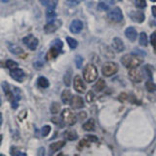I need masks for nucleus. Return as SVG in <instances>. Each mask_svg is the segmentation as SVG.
Returning a JSON list of instances; mask_svg holds the SVG:
<instances>
[{
  "label": "nucleus",
  "mask_w": 156,
  "mask_h": 156,
  "mask_svg": "<svg viewBox=\"0 0 156 156\" xmlns=\"http://www.w3.org/2000/svg\"><path fill=\"white\" fill-rule=\"evenodd\" d=\"M82 62H83V58L80 56H77L76 60H75V63H76V66L78 68H80L82 66Z\"/></svg>",
  "instance_id": "nucleus-38"
},
{
  "label": "nucleus",
  "mask_w": 156,
  "mask_h": 156,
  "mask_svg": "<svg viewBox=\"0 0 156 156\" xmlns=\"http://www.w3.org/2000/svg\"><path fill=\"white\" fill-rule=\"evenodd\" d=\"M56 17H57V14H56L55 9H49L48 8L47 12H46V18H47L48 23L54 22L56 20Z\"/></svg>",
  "instance_id": "nucleus-19"
},
{
  "label": "nucleus",
  "mask_w": 156,
  "mask_h": 156,
  "mask_svg": "<svg viewBox=\"0 0 156 156\" xmlns=\"http://www.w3.org/2000/svg\"><path fill=\"white\" fill-rule=\"evenodd\" d=\"M125 35H126V37L128 38L130 41H135L136 39V36H138V32H136L135 27H129L128 28H126Z\"/></svg>",
  "instance_id": "nucleus-14"
},
{
  "label": "nucleus",
  "mask_w": 156,
  "mask_h": 156,
  "mask_svg": "<svg viewBox=\"0 0 156 156\" xmlns=\"http://www.w3.org/2000/svg\"><path fill=\"white\" fill-rule=\"evenodd\" d=\"M70 105L72 108L74 109H79L84 106V101L80 96H73L70 101Z\"/></svg>",
  "instance_id": "nucleus-11"
},
{
  "label": "nucleus",
  "mask_w": 156,
  "mask_h": 156,
  "mask_svg": "<svg viewBox=\"0 0 156 156\" xmlns=\"http://www.w3.org/2000/svg\"><path fill=\"white\" fill-rule=\"evenodd\" d=\"M151 12H152V15L156 18V6H152V8H151Z\"/></svg>",
  "instance_id": "nucleus-43"
},
{
  "label": "nucleus",
  "mask_w": 156,
  "mask_h": 156,
  "mask_svg": "<svg viewBox=\"0 0 156 156\" xmlns=\"http://www.w3.org/2000/svg\"><path fill=\"white\" fill-rule=\"evenodd\" d=\"M61 110V105L58 102H53V104L51 105V107H50V111L52 114H57Z\"/></svg>",
  "instance_id": "nucleus-25"
},
{
  "label": "nucleus",
  "mask_w": 156,
  "mask_h": 156,
  "mask_svg": "<svg viewBox=\"0 0 156 156\" xmlns=\"http://www.w3.org/2000/svg\"><path fill=\"white\" fill-rule=\"evenodd\" d=\"M37 83H38V86L41 87V88H48L49 87V81L47 78L45 77H39L37 79Z\"/></svg>",
  "instance_id": "nucleus-23"
},
{
  "label": "nucleus",
  "mask_w": 156,
  "mask_h": 156,
  "mask_svg": "<svg viewBox=\"0 0 156 156\" xmlns=\"http://www.w3.org/2000/svg\"><path fill=\"white\" fill-rule=\"evenodd\" d=\"M101 71H102V74H104L105 77H109V76L114 75L115 73L118 71V66H117L115 62H107L102 66Z\"/></svg>",
  "instance_id": "nucleus-4"
},
{
  "label": "nucleus",
  "mask_w": 156,
  "mask_h": 156,
  "mask_svg": "<svg viewBox=\"0 0 156 156\" xmlns=\"http://www.w3.org/2000/svg\"><path fill=\"white\" fill-rule=\"evenodd\" d=\"M8 47H9V50L11 51L13 54H17V55H19V54L23 53V49H22V48H20L19 46L14 45V44H11V43H10L9 45H8Z\"/></svg>",
  "instance_id": "nucleus-24"
},
{
  "label": "nucleus",
  "mask_w": 156,
  "mask_h": 156,
  "mask_svg": "<svg viewBox=\"0 0 156 156\" xmlns=\"http://www.w3.org/2000/svg\"><path fill=\"white\" fill-rule=\"evenodd\" d=\"M66 41L68 43V46H69L71 49H75L78 46V42L75 40V39H73L71 37H66Z\"/></svg>",
  "instance_id": "nucleus-29"
},
{
  "label": "nucleus",
  "mask_w": 156,
  "mask_h": 156,
  "mask_svg": "<svg viewBox=\"0 0 156 156\" xmlns=\"http://www.w3.org/2000/svg\"><path fill=\"white\" fill-rule=\"evenodd\" d=\"M19 66V63L17 62H15L13 60H8L6 62V67H8L10 70L15 69V68H18Z\"/></svg>",
  "instance_id": "nucleus-27"
},
{
  "label": "nucleus",
  "mask_w": 156,
  "mask_h": 156,
  "mask_svg": "<svg viewBox=\"0 0 156 156\" xmlns=\"http://www.w3.org/2000/svg\"><path fill=\"white\" fill-rule=\"evenodd\" d=\"M150 43L152 46L156 47V32H153L150 35Z\"/></svg>",
  "instance_id": "nucleus-37"
},
{
  "label": "nucleus",
  "mask_w": 156,
  "mask_h": 156,
  "mask_svg": "<svg viewBox=\"0 0 156 156\" xmlns=\"http://www.w3.org/2000/svg\"><path fill=\"white\" fill-rule=\"evenodd\" d=\"M73 87H74L75 91L80 93V94H83V93L86 92V85L79 75H76L74 77V80H73Z\"/></svg>",
  "instance_id": "nucleus-5"
},
{
  "label": "nucleus",
  "mask_w": 156,
  "mask_h": 156,
  "mask_svg": "<svg viewBox=\"0 0 156 156\" xmlns=\"http://www.w3.org/2000/svg\"><path fill=\"white\" fill-rule=\"evenodd\" d=\"M66 144V141L65 140H58V141H56V143H54L50 145V148L52 151H58L60 150L61 148H62L63 146Z\"/></svg>",
  "instance_id": "nucleus-20"
},
{
  "label": "nucleus",
  "mask_w": 156,
  "mask_h": 156,
  "mask_svg": "<svg viewBox=\"0 0 156 156\" xmlns=\"http://www.w3.org/2000/svg\"><path fill=\"white\" fill-rule=\"evenodd\" d=\"M84 79L87 83L94 82L98 78V69L94 65H87L83 71Z\"/></svg>",
  "instance_id": "nucleus-2"
},
{
  "label": "nucleus",
  "mask_w": 156,
  "mask_h": 156,
  "mask_svg": "<svg viewBox=\"0 0 156 156\" xmlns=\"http://www.w3.org/2000/svg\"><path fill=\"white\" fill-rule=\"evenodd\" d=\"M99 9L104 10V11H107V10L109 9V5L106 4L105 2H100L99 3Z\"/></svg>",
  "instance_id": "nucleus-36"
},
{
  "label": "nucleus",
  "mask_w": 156,
  "mask_h": 156,
  "mask_svg": "<svg viewBox=\"0 0 156 156\" xmlns=\"http://www.w3.org/2000/svg\"><path fill=\"white\" fill-rule=\"evenodd\" d=\"M63 136H65V139L66 140H70V141H73L77 140V134L75 131L73 130H67L65 132V134H63Z\"/></svg>",
  "instance_id": "nucleus-17"
},
{
  "label": "nucleus",
  "mask_w": 156,
  "mask_h": 156,
  "mask_svg": "<svg viewBox=\"0 0 156 156\" xmlns=\"http://www.w3.org/2000/svg\"><path fill=\"white\" fill-rule=\"evenodd\" d=\"M1 156H4V155H3V154H2V155H1Z\"/></svg>",
  "instance_id": "nucleus-48"
},
{
  "label": "nucleus",
  "mask_w": 156,
  "mask_h": 156,
  "mask_svg": "<svg viewBox=\"0 0 156 156\" xmlns=\"http://www.w3.org/2000/svg\"><path fill=\"white\" fill-rule=\"evenodd\" d=\"M10 75L13 78L14 80H16L18 82H22L26 75H24V72L21 68H15V69H12L10 71Z\"/></svg>",
  "instance_id": "nucleus-9"
},
{
  "label": "nucleus",
  "mask_w": 156,
  "mask_h": 156,
  "mask_svg": "<svg viewBox=\"0 0 156 156\" xmlns=\"http://www.w3.org/2000/svg\"><path fill=\"white\" fill-rule=\"evenodd\" d=\"M145 88L148 92H155L156 91V85L151 81H147L145 83Z\"/></svg>",
  "instance_id": "nucleus-30"
},
{
  "label": "nucleus",
  "mask_w": 156,
  "mask_h": 156,
  "mask_svg": "<svg viewBox=\"0 0 156 156\" xmlns=\"http://www.w3.org/2000/svg\"><path fill=\"white\" fill-rule=\"evenodd\" d=\"M139 41H140V44L141 46H144L145 47L146 45H147V36H146V33L145 32H141L140 33Z\"/></svg>",
  "instance_id": "nucleus-28"
},
{
  "label": "nucleus",
  "mask_w": 156,
  "mask_h": 156,
  "mask_svg": "<svg viewBox=\"0 0 156 156\" xmlns=\"http://www.w3.org/2000/svg\"><path fill=\"white\" fill-rule=\"evenodd\" d=\"M94 99H95V94L92 91H89L86 94V101L88 102H92L93 101H94Z\"/></svg>",
  "instance_id": "nucleus-34"
},
{
  "label": "nucleus",
  "mask_w": 156,
  "mask_h": 156,
  "mask_svg": "<svg viewBox=\"0 0 156 156\" xmlns=\"http://www.w3.org/2000/svg\"><path fill=\"white\" fill-rule=\"evenodd\" d=\"M81 1L82 0H67V3L69 5H71V6H75V5L79 4Z\"/></svg>",
  "instance_id": "nucleus-40"
},
{
  "label": "nucleus",
  "mask_w": 156,
  "mask_h": 156,
  "mask_svg": "<svg viewBox=\"0 0 156 156\" xmlns=\"http://www.w3.org/2000/svg\"><path fill=\"white\" fill-rule=\"evenodd\" d=\"M57 4H58V0H48L47 6L49 9H56Z\"/></svg>",
  "instance_id": "nucleus-35"
},
{
  "label": "nucleus",
  "mask_w": 156,
  "mask_h": 156,
  "mask_svg": "<svg viewBox=\"0 0 156 156\" xmlns=\"http://www.w3.org/2000/svg\"><path fill=\"white\" fill-rule=\"evenodd\" d=\"M86 139L89 140V141H94V143H96V141H98V138L96 136H93V135H88L86 136Z\"/></svg>",
  "instance_id": "nucleus-39"
},
{
  "label": "nucleus",
  "mask_w": 156,
  "mask_h": 156,
  "mask_svg": "<svg viewBox=\"0 0 156 156\" xmlns=\"http://www.w3.org/2000/svg\"><path fill=\"white\" fill-rule=\"evenodd\" d=\"M71 73H72V70H71V69H67V71L66 72V74H65V77H63V81H65V83H66V86H69V85H70Z\"/></svg>",
  "instance_id": "nucleus-26"
},
{
  "label": "nucleus",
  "mask_w": 156,
  "mask_h": 156,
  "mask_svg": "<svg viewBox=\"0 0 156 156\" xmlns=\"http://www.w3.org/2000/svg\"><path fill=\"white\" fill-rule=\"evenodd\" d=\"M112 47L114 48V50L118 53H121L124 51L125 49V46H124V43L123 41L121 40L120 38L118 37H115L113 38V40H112Z\"/></svg>",
  "instance_id": "nucleus-13"
},
{
  "label": "nucleus",
  "mask_w": 156,
  "mask_h": 156,
  "mask_svg": "<svg viewBox=\"0 0 156 156\" xmlns=\"http://www.w3.org/2000/svg\"><path fill=\"white\" fill-rule=\"evenodd\" d=\"M23 42L26 44L28 49H30V50H33V51L37 48L38 44H39L38 39L36 37H34L33 35H27V36H26L23 39Z\"/></svg>",
  "instance_id": "nucleus-6"
},
{
  "label": "nucleus",
  "mask_w": 156,
  "mask_h": 156,
  "mask_svg": "<svg viewBox=\"0 0 156 156\" xmlns=\"http://www.w3.org/2000/svg\"><path fill=\"white\" fill-rule=\"evenodd\" d=\"M150 1H151V2H155V1H156V0H150Z\"/></svg>",
  "instance_id": "nucleus-46"
},
{
  "label": "nucleus",
  "mask_w": 156,
  "mask_h": 156,
  "mask_svg": "<svg viewBox=\"0 0 156 156\" xmlns=\"http://www.w3.org/2000/svg\"><path fill=\"white\" fill-rule=\"evenodd\" d=\"M14 156H27V155H26V153H23V152H20V151H17V152L14 154Z\"/></svg>",
  "instance_id": "nucleus-42"
},
{
  "label": "nucleus",
  "mask_w": 156,
  "mask_h": 156,
  "mask_svg": "<svg viewBox=\"0 0 156 156\" xmlns=\"http://www.w3.org/2000/svg\"><path fill=\"white\" fill-rule=\"evenodd\" d=\"M61 53L60 50H58L57 48L55 47H51V49L49 50V52L47 53V56H46V58L48 61H51V60H54V58H56L58 56V54Z\"/></svg>",
  "instance_id": "nucleus-16"
},
{
  "label": "nucleus",
  "mask_w": 156,
  "mask_h": 156,
  "mask_svg": "<svg viewBox=\"0 0 156 156\" xmlns=\"http://www.w3.org/2000/svg\"><path fill=\"white\" fill-rule=\"evenodd\" d=\"M94 88H95V90L97 92H101L105 88V81L101 78V79H99V80L97 81V83L95 84Z\"/></svg>",
  "instance_id": "nucleus-22"
},
{
  "label": "nucleus",
  "mask_w": 156,
  "mask_h": 156,
  "mask_svg": "<svg viewBox=\"0 0 156 156\" xmlns=\"http://www.w3.org/2000/svg\"><path fill=\"white\" fill-rule=\"evenodd\" d=\"M58 156H63V155H62V153H60V154H58Z\"/></svg>",
  "instance_id": "nucleus-47"
},
{
  "label": "nucleus",
  "mask_w": 156,
  "mask_h": 156,
  "mask_svg": "<svg viewBox=\"0 0 156 156\" xmlns=\"http://www.w3.org/2000/svg\"><path fill=\"white\" fill-rule=\"evenodd\" d=\"M78 117H79V120H83L85 117H87V113L86 112H81V113H79V115H78Z\"/></svg>",
  "instance_id": "nucleus-41"
},
{
  "label": "nucleus",
  "mask_w": 156,
  "mask_h": 156,
  "mask_svg": "<svg viewBox=\"0 0 156 156\" xmlns=\"http://www.w3.org/2000/svg\"><path fill=\"white\" fill-rule=\"evenodd\" d=\"M62 101L63 104H69L71 99H72V96H71V92L69 90H65V91H62Z\"/></svg>",
  "instance_id": "nucleus-18"
},
{
  "label": "nucleus",
  "mask_w": 156,
  "mask_h": 156,
  "mask_svg": "<svg viewBox=\"0 0 156 156\" xmlns=\"http://www.w3.org/2000/svg\"><path fill=\"white\" fill-rule=\"evenodd\" d=\"M129 78L131 79V81H133L135 83H140L143 80L141 73L136 68H131L129 71Z\"/></svg>",
  "instance_id": "nucleus-10"
},
{
  "label": "nucleus",
  "mask_w": 156,
  "mask_h": 156,
  "mask_svg": "<svg viewBox=\"0 0 156 156\" xmlns=\"http://www.w3.org/2000/svg\"><path fill=\"white\" fill-rule=\"evenodd\" d=\"M136 6L139 9H144L146 7V1L145 0H135Z\"/></svg>",
  "instance_id": "nucleus-31"
},
{
  "label": "nucleus",
  "mask_w": 156,
  "mask_h": 156,
  "mask_svg": "<svg viewBox=\"0 0 156 156\" xmlns=\"http://www.w3.org/2000/svg\"><path fill=\"white\" fill-rule=\"evenodd\" d=\"M121 62L123 63V66H125L128 68H136L139 66H140L141 61L140 58L136 56V55H125L122 57Z\"/></svg>",
  "instance_id": "nucleus-1"
},
{
  "label": "nucleus",
  "mask_w": 156,
  "mask_h": 156,
  "mask_svg": "<svg viewBox=\"0 0 156 156\" xmlns=\"http://www.w3.org/2000/svg\"><path fill=\"white\" fill-rule=\"evenodd\" d=\"M50 132H51V126H49V125H46V126H44L42 130H41V134L43 136H47L49 134H50Z\"/></svg>",
  "instance_id": "nucleus-33"
},
{
  "label": "nucleus",
  "mask_w": 156,
  "mask_h": 156,
  "mask_svg": "<svg viewBox=\"0 0 156 156\" xmlns=\"http://www.w3.org/2000/svg\"><path fill=\"white\" fill-rule=\"evenodd\" d=\"M61 26H62V21H60V20H55L54 22L48 23L46 26L44 27V31L46 33L55 32Z\"/></svg>",
  "instance_id": "nucleus-8"
},
{
  "label": "nucleus",
  "mask_w": 156,
  "mask_h": 156,
  "mask_svg": "<svg viewBox=\"0 0 156 156\" xmlns=\"http://www.w3.org/2000/svg\"><path fill=\"white\" fill-rule=\"evenodd\" d=\"M130 18L133 20V21L136 22V23H143L144 21V15L141 12H138V11H132L129 14Z\"/></svg>",
  "instance_id": "nucleus-15"
},
{
  "label": "nucleus",
  "mask_w": 156,
  "mask_h": 156,
  "mask_svg": "<svg viewBox=\"0 0 156 156\" xmlns=\"http://www.w3.org/2000/svg\"><path fill=\"white\" fill-rule=\"evenodd\" d=\"M2 2H4V3H7L8 1H10V0H1Z\"/></svg>",
  "instance_id": "nucleus-45"
},
{
  "label": "nucleus",
  "mask_w": 156,
  "mask_h": 156,
  "mask_svg": "<svg viewBox=\"0 0 156 156\" xmlns=\"http://www.w3.org/2000/svg\"><path fill=\"white\" fill-rule=\"evenodd\" d=\"M52 121L54 122V123H56V124H58L60 125L61 123H60V121H58V119L57 118V117H55V118H52ZM61 126V125H60Z\"/></svg>",
  "instance_id": "nucleus-44"
},
{
  "label": "nucleus",
  "mask_w": 156,
  "mask_h": 156,
  "mask_svg": "<svg viewBox=\"0 0 156 156\" xmlns=\"http://www.w3.org/2000/svg\"><path fill=\"white\" fill-rule=\"evenodd\" d=\"M62 46H63V44H62V41L60 40V39H56V40L53 42V47L57 48L58 50H60L61 52H62Z\"/></svg>",
  "instance_id": "nucleus-32"
},
{
  "label": "nucleus",
  "mask_w": 156,
  "mask_h": 156,
  "mask_svg": "<svg viewBox=\"0 0 156 156\" xmlns=\"http://www.w3.org/2000/svg\"><path fill=\"white\" fill-rule=\"evenodd\" d=\"M82 28H83V23L81 21H79V20H74L69 27L70 31L72 33H75V34L79 33L82 30Z\"/></svg>",
  "instance_id": "nucleus-12"
},
{
  "label": "nucleus",
  "mask_w": 156,
  "mask_h": 156,
  "mask_svg": "<svg viewBox=\"0 0 156 156\" xmlns=\"http://www.w3.org/2000/svg\"><path fill=\"white\" fill-rule=\"evenodd\" d=\"M62 122L67 126H72L76 123L77 118H76V115L73 113V111L70 110L69 108H66L63 109L62 112Z\"/></svg>",
  "instance_id": "nucleus-3"
},
{
  "label": "nucleus",
  "mask_w": 156,
  "mask_h": 156,
  "mask_svg": "<svg viewBox=\"0 0 156 156\" xmlns=\"http://www.w3.org/2000/svg\"><path fill=\"white\" fill-rule=\"evenodd\" d=\"M83 129H84L85 131H93L95 129V120L89 119L86 123L83 124Z\"/></svg>",
  "instance_id": "nucleus-21"
},
{
  "label": "nucleus",
  "mask_w": 156,
  "mask_h": 156,
  "mask_svg": "<svg viewBox=\"0 0 156 156\" xmlns=\"http://www.w3.org/2000/svg\"><path fill=\"white\" fill-rule=\"evenodd\" d=\"M108 18L113 22H121L123 20V14H122L121 9L115 7L108 13Z\"/></svg>",
  "instance_id": "nucleus-7"
}]
</instances>
